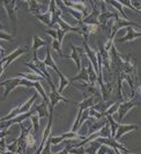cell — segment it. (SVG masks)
Masks as SVG:
<instances>
[{"label": "cell", "mask_w": 141, "mask_h": 154, "mask_svg": "<svg viewBox=\"0 0 141 154\" xmlns=\"http://www.w3.org/2000/svg\"><path fill=\"white\" fill-rule=\"evenodd\" d=\"M45 64H46V67L49 66L50 68H52L53 70L56 71L58 74V76H59V79H60V85H59V89H58V92L61 94V92L65 90V88L67 86V85H70V81L67 78V77L65 76L64 74L61 72V70L59 69L57 67V64H56V62H54V60H53V58H52V53H51V50H50V47H49V45L46 46V58H45L44 60Z\"/></svg>", "instance_id": "1"}, {"label": "cell", "mask_w": 141, "mask_h": 154, "mask_svg": "<svg viewBox=\"0 0 141 154\" xmlns=\"http://www.w3.org/2000/svg\"><path fill=\"white\" fill-rule=\"evenodd\" d=\"M37 97H38V93H35V94H34L28 101H26V103H23V105H20V106H18L16 108L12 109V112H11L8 115L4 116V117H0V123L4 122V121L12 120V119L16 117V116H19V115H21V114H25V113H27V112H29V110L31 109L32 103H35V100H36Z\"/></svg>", "instance_id": "2"}, {"label": "cell", "mask_w": 141, "mask_h": 154, "mask_svg": "<svg viewBox=\"0 0 141 154\" xmlns=\"http://www.w3.org/2000/svg\"><path fill=\"white\" fill-rule=\"evenodd\" d=\"M50 93H49V100H50V110H53L54 107H56V105H57L59 101H64V103H73V105H77V103L75 101H73V100H70V99H67V98H65L63 97L59 92H58L57 88H56V85L54 84H52L51 86H50Z\"/></svg>", "instance_id": "3"}, {"label": "cell", "mask_w": 141, "mask_h": 154, "mask_svg": "<svg viewBox=\"0 0 141 154\" xmlns=\"http://www.w3.org/2000/svg\"><path fill=\"white\" fill-rule=\"evenodd\" d=\"M4 6H5V9L7 12V15L12 22V26H13V35L15 36L16 33V22H18V16H16V11H18V7H16V1L15 0H5L4 2Z\"/></svg>", "instance_id": "4"}, {"label": "cell", "mask_w": 141, "mask_h": 154, "mask_svg": "<svg viewBox=\"0 0 141 154\" xmlns=\"http://www.w3.org/2000/svg\"><path fill=\"white\" fill-rule=\"evenodd\" d=\"M139 103L135 101L134 99H130V100H120V105L117 112V121H122L123 119H125V116L127 115V113L136 107Z\"/></svg>", "instance_id": "5"}, {"label": "cell", "mask_w": 141, "mask_h": 154, "mask_svg": "<svg viewBox=\"0 0 141 154\" xmlns=\"http://www.w3.org/2000/svg\"><path fill=\"white\" fill-rule=\"evenodd\" d=\"M29 51V45L27 46H23V47H19V48H16L14 52H12L9 55H7L5 58L0 59V62L2 64V68H4V71L7 69V67L9 66V64L13 62L15 59H18L20 55H22V54H25L27 52Z\"/></svg>", "instance_id": "6"}, {"label": "cell", "mask_w": 141, "mask_h": 154, "mask_svg": "<svg viewBox=\"0 0 141 154\" xmlns=\"http://www.w3.org/2000/svg\"><path fill=\"white\" fill-rule=\"evenodd\" d=\"M82 47H84V54H86L87 59L89 60L90 63L93 64L94 70L96 71V74L98 75L100 68H98V61H97V52L95 51V50H93V48H90L89 44H88V40H84V45H82Z\"/></svg>", "instance_id": "7"}, {"label": "cell", "mask_w": 141, "mask_h": 154, "mask_svg": "<svg viewBox=\"0 0 141 154\" xmlns=\"http://www.w3.org/2000/svg\"><path fill=\"white\" fill-rule=\"evenodd\" d=\"M0 86H5V93L2 96V101L6 100L8 94L12 92L13 90H15L16 88L21 86V78L16 77V78H11V79H6L4 82H0Z\"/></svg>", "instance_id": "8"}, {"label": "cell", "mask_w": 141, "mask_h": 154, "mask_svg": "<svg viewBox=\"0 0 141 154\" xmlns=\"http://www.w3.org/2000/svg\"><path fill=\"white\" fill-rule=\"evenodd\" d=\"M97 143H100L101 145H107V146H109L111 147L112 149H119L120 152H124V153H126V152H131V149H128L127 147H125L123 144L120 143H118V140H116L113 137H109V138H97L96 139Z\"/></svg>", "instance_id": "9"}, {"label": "cell", "mask_w": 141, "mask_h": 154, "mask_svg": "<svg viewBox=\"0 0 141 154\" xmlns=\"http://www.w3.org/2000/svg\"><path fill=\"white\" fill-rule=\"evenodd\" d=\"M65 139H86V136H80L77 135V132H73V131H67V132H64L61 135H59L58 137H50V141H51V145H58L60 144L61 141H64Z\"/></svg>", "instance_id": "10"}, {"label": "cell", "mask_w": 141, "mask_h": 154, "mask_svg": "<svg viewBox=\"0 0 141 154\" xmlns=\"http://www.w3.org/2000/svg\"><path fill=\"white\" fill-rule=\"evenodd\" d=\"M70 48H72V53H70V55H64V58H67V59H72L73 61H74V63L77 64V71L81 70V59L84 57V47H75L74 45H72L70 44Z\"/></svg>", "instance_id": "11"}, {"label": "cell", "mask_w": 141, "mask_h": 154, "mask_svg": "<svg viewBox=\"0 0 141 154\" xmlns=\"http://www.w3.org/2000/svg\"><path fill=\"white\" fill-rule=\"evenodd\" d=\"M34 64H35V67H36L37 69H39V71L43 74V76L46 78V81H48V83H49L50 86H51L52 84H54L52 82L51 76H50L49 71L46 69V64H45L44 61H41V60L37 58V53H34Z\"/></svg>", "instance_id": "12"}, {"label": "cell", "mask_w": 141, "mask_h": 154, "mask_svg": "<svg viewBox=\"0 0 141 154\" xmlns=\"http://www.w3.org/2000/svg\"><path fill=\"white\" fill-rule=\"evenodd\" d=\"M139 128H140V127H139V125H136V124H119V123H118L115 139L116 140H119V139H120L125 134H127V132H130V131L139 130Z\"/></svg>", "instance_id": "13"}, {"label": "cell", "mask_w": 141, "mask_h": 154, "mask_svg": "<svg viewBox=\"0 0 141 154\" xmlns=\"http://www.w3.org/2000/svg\"><path fill=\"white\" fill-rule=\"evenodd\" d=\"M63 4H64L65 7H70V8H73V9H75L77 12L82 13L84 17H87L89 15L88 9L84 6L86 5L84 1H63Z\"/></svg>", "instance_id": "14"}, {"label": "cell", "mask_w": 141, "mask_h": 154, "mask_svg": "<svg viewBox=\"0 0 141 154\" xmlns=\"http://www.w3.org/2000/svg\"><path fill=\"white\" fill-rule=\"evenodd\" d=\"M98 53H100L101 59H102L103 67L110 72V71H111V58H110V52H108L104 48V45H103L101 42H100V45H98Z\"/></svg>", "instance_id": "15"}, {"label": "cell", "mask_w": 141, "mask_h": 154, "mask_svg": "<svg viewBox=\"0 0 141 154\" xmlns=\"http://www.w3.org/2000/svg\"><path fill=\"white\" fill-rule=\"evenodd\" d=\"M141 37V32L135 31L132 26H128L127 28V33L122 37V38L117 39V43H127V42H133L136 38H140Z\"/></svg>", "instance_id": "16"}, {"label": "cell", "mask_w": 141, "mask_h": 154, "mask_svg": "<svg viewBox=\"0 0 141 154\" xmlns=\"http://www.w3.org/2000/svg\"><path fill=\"white\" fill-rule=\"evenodd\" d=\"M70 81H79V82H82L84 84H88L89 85V76H88V68L86 66L81 67V70L79 71L77 76L70 77Z\"/></svg>", "instance_id": "17"}, {"label": "cell", "mask_w": 141, "mask_h": 154, "mask_svg": "<svg viewBox=\"0 0 141 154\" xmlns=\"http://www.w3.org/2000/svg\"><path fill=\"white\" fill-rule=\"evenodd\" d=\"M26 4L29 6V11L34 16H38L41 15V9H42V2L35 1V0H30V1H26Z\"/></svg>", "instance_id": "18"}, {"label": "cell", "mask_w": 141, "mask_h": 154, "mask_svg": "<svg viewBox=\"0 0 141 154\" xmlns=\"http://www.w3.org/2000/svg\"><path fill=\"white\" fill-rule=\"evenodd\" d=\"M18 77L21 78H26L28 81H31V82H41V81H46L44 77L39 76L36 72H20Z\"/></svg>", "instance_id": "19"}, {"label": "cell", "mask_w": 141, "mask_h": 154, "mask_svg": "<svg viewBox=\"0 0 141 154\" xmlns=\"http://www.w3.org/2000/svg\"><path fill=\"white\" fill-rule=\"evenodd\" d=\"M42 46H48V43L45 42L44 39L41 38L39 36L34 35V37H32V45H31L32 53H37V50H38L39 47H42Z\"/></svg>", "instance_id": "20"}, {"label": "cell", "mask_w": 141, "mask_h": 154, "mask_svg": "<svg viewBox=\"0 0 141 154\" xmlns=\"http://www.w3.org/2000/svg\"><path fill=\"white\" fill-rule=\"evenodd\" d=\"M87 68H88V76H89V85L90 86H96V84H97L96 71L94 70V67H93V64L90 63V62Z\"/></svg>", "instance_id": "21"}, {"label": "cell", "mask_w": 141, "mask_h": 154, "mask_svg": "<svg viewBox=\"0 0 141 154\" xmlns=\"http://www.w3.org/2000/svg\"><path fill=\"white\" fill-rule=\"evenodd\" d=\"M108 4H109L111 7H113V9H116V11H118V14H120V15H123V19L125 20H128L127 15H126V13H125V11H124V8H123V5L119 2V1H108Z\"/></svg>", "instance_id": "22"}, {"label": "cell", "mask_w": 141, "mask_h": 154, "mask_svg": "<svg viewBox=\"0 0 141 154\" xmlns=\"http://www.w3.org/2000/svg\"><path fill=\"white\" fill-rule=\"evenodd\" d=\"M48 108H49V105L46 103H44V101L41 103V105H38V106H36V110L38 113L39 117H49L50 113H49Z\"/></svg>", "instance_id": "23"}, {"label": "cell", "mask_w": 141, "mask_h": 154, "mask_svg": "<svg viewBox=\"0 0 141 154\" xmlns=\"http://www.w3.org/2000/svg\"><path fill=\"white\" fill-rule=\"evenodd\" d=\"M37 19L43 23V24H45L46 26H49L50 28V26H51V20H52V16H51V13L48 11L46 13L44 14H41V15H38V16H36Z\"/></svg>", "instance_id": "24"}, {"label": "cell", "mask_w": 141, "mask_h": 154, "mask_svg": "<svg viewBox=\"0 0 141 154\" xmlns=\"http://www.w3.org/2000/svg\"><path fill=\"white\" fill-rule=\"evenodd\" d=\"M39 117L38 115H32L30 117V121L32 122V134L36 135L39 130Z\"/></svg>", "instance_id": "25"}, {"label": "cell", "mask_w": 141, "mask_h": 154, "mask_svg": "<svg viewBox=\"0 0 141 154\" xmlns=\"http://www.w3.org/2000/svg\"><path fill=\"white\" fill-rule=\"evenodd\" d=\"M90 143H91L90 147L86 148V154H96L97 151H98V148L101 147V144H100V143H97L96 140L90 141Z\"/></svg>", "instance_id": "26"}, {"label": "cell", "mask_w": 141, "mask_h": 154, "mask_svg": "<svg viewBox=\"0 0 141 154\" xmlns=\"http://www.w3.org/2000/svg\"><path fill=\"white\" fill-rule=\"evenodd\" d=\"M68 12H70L72 15H73V17L74 19H77V22H81L82 20L84 19V14L82 13H80V12H77V11H75V9H73V8H70V7H65Z\"/></svg>", "instance_id": "27"}, {"label": "cell", "mask_w": 141, "mask_h": 154, "mask_svg": "<svg viewBox=\"0 0 141 154\" xmlns=\"http://www.w3.org/2000/svg\"><path fill=\"white\" fill-rule=\"evenodd\" d=\"M26 144L27 146L29 147H34L35 146V144H36V138H35V135L34 134H29V135L26 137Z\"/></svg>", "instance_id": "28"}, {"label": "cell", "mask_w": 141, "mask_h": 154, "mask_svg": "<svg viewBox=\"0 0 141 154\" xmlns=\"http://www.w3.org/2000/svg\"><path fill=\"white\" fill-rule=\"evenodd\" d=\"M70 154H86V148L84 146H75L70 151Z\"/></svg>", "instance_id": "29"}, {"label": "cell", "mask_w": 141, "mask_h": 154, "mask_svg": "<svg viewBox=\"0 0 141 154\" xmlns=\"http://www.w3.org/2000/svg\"><path fill=\"white\" fill-rule=\"evenodd\" d=\"M0 39H2V40H7V42H13L14 35H9V33H7V32L0 31Z\"/></svg>", "instance_id": "30"}, {"label": "cell", "mask_w": 141, "mask_h": 154, "mask_svg": "<svg viewBox=\"0 0 141 154\" xmlns=\"http://www.w3.org/2000/svg\"><path fill=\"white\" fill-rule=\"evenodd\" d=\"M7 151L12 152L13 154H15L18 152V140H14L11 145H7Z\"/></svg>", "instance_id": "31"}, {"label": "cell", "mask_w": 141, "mask_h": 154, "mask_svg": "<svg viewBox=\"0 0 141 154\" xmlns=\"http://www.w3.org/2000/svg\"><path fill=\"white\" fill-rule=\"evenodd\" d=\"M108 151H109V146H107V145H101V147L98 148V151H97L96 154H107Z\"/></svg>", "instance_id": "32"}, {"label": "cell", "mask_w": 141, "mask_h": 154, "mask_svg": "<svg viewBox=\"0 0 141 154\" xmlns=\"http://www.w3.org/2000/svg\"><path fill=\"white\" fill-rule=\"evenodd\" d=\"M73 147H74V146H73V144H68V145H67L63 151H60L59 153H56V154H70V151Z\"/></svg>", "instance_id": "33"}, {"label": "cell", "mask_w": 141, "mask_h": 154, "mask_svg": "<svg viewBox=\"0 0 141 154\" xmlns=\"http://www.w3.org/2000/svg\"><path fill=\"white\" fill-rule=\"evenodd\" d=\"M8 135H9V131H8V130H1V131H0V139L5 138V137Z\"/></svg>", "instance_id": "34"}, {"label": "cell", "mask_w": 141, "mask_h": 154, "mask_svg": "<svg viewBox=\"0 0 141 154\" xmlns=\"http://www.w3.org/2000/svg\"><path fill=\"white\" fill-rule=\"evenodd\" d=\"M5 53H6V52H5V50H4V48L0 46V54H1V55H5Z\"/></svg>", "instance_id": "35"}, {"label": "cell", "mask_w": 141, "mask_h": 154, "mask_svg": "<svg viewBox=\"0 0 141 154\" xmlns=\"http://www.w3.org/2000/svg\"><path fill=\"white\" fill-rule=\"evenodd\" d=\"M113 152H115V154H124L123 152H120L119 149H117V148H116V149H113Z\"/></svg>", "instance_id": "36"}, {"label": "cell", "mask_w": 141, "mask_h": 154, "mask_svg": "<svg viewBox=\"0 0 141 154\" xmlns=\"http://www.w3.org/2000/svg\"><path fill=\"white\" fill-rule=\"evenodd\" d=\"M136 91H139V93H140V96H141V84L139 85V88L136 89Z\"/></svg>", "instance_id": "37"}, {"label": "cell", "mask_w": 141, "mask_h": 154, "mask_svg": "<svg viewBox=\"0 0 141 154\" xmlns=\"http://www.w3.org/2000/svg\"><path fill=\"white\" fill-rule=\"evenodd\" d=\"M4 28H5V26H2V23H1V22H0V30H2V29H4Z\"/></svg>", "instance_id": "38"}, {"label": "cell", "mask_w": 141, "mask_h": 154, "mask_svg": "<svg viewBox=\"0 0 141 154\" xmlns=\"http://www.w3.org/2000/svg\"><path fill=\"white\" fill-rule=\"evenodd\" d=\"M123 153H124V152H123ZM124 154H133V153H132V152H126V153H124Z\"/></svg>", "instance_id": "39"}, {"label": "cell", "mask_w": 141, "mask_h": 154, "mask_svg": "<svg viewBox=\"0 0 141 154\" xmlns=\"http://www.w3.org/2000/svg\"><path fill=\"white\" fill-rule=\"evenodd\" d=\"M15 154H19V153H15Z\"/></svg>", "instance_id": "40"}, {"label": "cell", "mask_w": 141, "mask_h": 154, "mask_svg": "<svg viewBox=\"0 0 141 154\" xmlns=\"http://www.w3.org/2000/svg\"><path fill=\"white\" fill-rule=\"evenodd\" d=\"M140 14H141V13H140Z\"/></svg>", "instance_id": "41"}]
</instances>
